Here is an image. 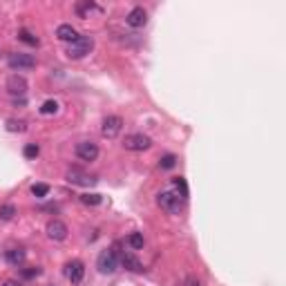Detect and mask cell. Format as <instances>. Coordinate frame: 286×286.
<instances>
[{"label":"cell","instance_id":"1","mask_svg":"<svg viewBox=\"0 0 286 286\" xmlns=\"http://www.w3.org/2000/svg\"><path fill=\"white\" fill-rule=\"evenodd\" d=\"M94 49V38L87 36V34H83V36H79L74 42H69V47H67V56L69 59H85L87 54Z\"/></svg>","mask_w":286,"mask_h":286},{"label":"cell","instance_id":"2","mask_svg":"<svg viewBox=\"0 0 286 286\" xmlns=\"http://www.w3.org/2000/svg\"><path fill=\"white\" fill-rule=\"evenodd\" d=\"M157 204H159V206L163 208L168 215H177V212L184 208V199L177 195V190H163V192H159V197H157Z\"/></svg>","mask_w":286,"mask_h":286},{"label":"cell","instance_id":"3","mask_svg":"<svg viewBox=\"0 0 286 286\" xmlns=\"http://www.w3.org/2000/svg\"><path fill=\"white\" fill-rule=\"evenodd\" d=\"M96 268L105 273V275H112L114 270L119 268V253L114 248H107L99 255V260H96Z\"/></svg>","mask_w":286,"mask_h":286},{"label":"cell","instance_id":"4","mask_svg":"<svg viewBox=\"0 0 286 286\" xmlns=\"http://www.w3.org/2000/svg\"><path fill=\"white\" fill-rule=\"evenodd\" d=\"M150 145H152V139H150L148 134H130V137H125V141H123V148L130 150V152H143V150H148Z\"/></svg>","mask_w":286,"mask_h":286},{"label":"cell","instance_id":"5","mask_svg":"<svg viewBox=\"0 0 286 286\" xmlns=\"http://www.w3.org/2000/svg\"><path fill=\"white\" fill-rule=\"evenodd\" d=\"M7 63H9L11 69H32L36 67V59H34L32 54H22V52H14L9 54V59H7Z\"/></svg>","mask_w":286,"mask_h":286},{"label":"cell","instance_id":"6","mask_svg":"<svg viewBox=\"0 0 286 286\" xmlns=\"http://www.w3.org/2000/svg\"><path fill=\"white\" fill-rule=\"evenodd\" d=\"M65 275H67V280L72 282V284H81V282H83V275H85L83 262H79V260L67 262V264H65Z\"/></svg>","mask_w":286,"mask_h":286},{"label":"cell","instance_id":"7","mask_svg":"<svg viewBox=\"0 0 286 286\" xmlns=\"http://www.w3.org/2000/svg\"><path fill=\"white\" fill-rule=\"evenodd\" d=\"M76 157H79L81 161H96V157H99V145L92 141H83L76 145Z\"/></svg>","mask_w":286,"mask_h":286},{"label":"cell","instance_id":"8","mask_svg":"<svg viewBox=\"0 0 286 286\" xmlns=\"http://www.w3.org/2000/svg\"><path fill=\"white\" fill-rule=\"evenodd\" d=\"M45 233H47L49 239H54V242H63V239H67V226H65L63 222H59V219H52V222L47 224V228H45Z\"/></svg>","mask_w":286,"mask_h":286},{"label":"cell","instance_id":"9","mask_svg":"<svg viewBox=\"0 0 286 286\" xmlns=\"http://www.w3.org/2000/svg\"><path fill=\"white\" fill-rule=\"evenodd\" d=\"M7 92H9L11 96H25V92H27V81H25V76L11 74L9 79H7Z\"/></svg>","mask_w":286,"mask_h":286},{"label":"cell","instance_id":"10","mask_svg":"<svg viewBox=\"0 0 286 286\" xmlns=\"http://www.w3.org/2000/svg\"><path fill=\"white\" fill-rule=\"evenodd\" d=\"M121 127H123L121 117H107L105 121H103L101 134H103L105 139H114V137H119V132H121Z\"/></svg>","mask_w":286,"mask_h":286},{"label":"cell","instance_id":"11","mask_svg":"<svg viewBox=\"0 0 286 286\" xmlns=\"http://www.w3.org/2000/svg\"><path fill=\"white\" fill-rule=\"evenodd\" d=\"M67 181L74 185H94L96 179L92 175H87V172H83V170L79 168H69L67 170Z\"/></svg>","mask_w":286,"mask_h":286},{"label":"cell","instance_id":"12","mask_svg":"<svg viewBox=\"0 0 286 286\" xmlns=\"http://www.w3.org/2000/svg\"><path fill=\"white\" fill-rule=\"evenodd\" d=\"M125 22L130 27H134V29H139V27H143L145 22H148V11L143 9V7H134V9L127 14Z\"/></svg>","mask_w":286,"mask_h":286},{"label":"cell","instance_id":"13","mask_svg":"<svg viewBox=\"0 0 286 286\" xmlns=\"http://www.w3.org/2000/svg\"><path fill=\"white\" fill-rule=\"evenodd\" d=\"M121 264H123V268L132 270V273H143V264L134 257L132 253H123L121 255Z\"/></svg>","mask_w":286,"mask_h":286},{"label":"cell","instance_id":"14","mask_svg":"<svg viewBox=\"0 0 286 286\" xmlns=\"http://www.w3.org/2000/svg\"><path fill=\"white\" fill-rule=\"evenodd\" d=\"M94 11H101V7L96 5V2H92V0H83V2L76 5V14L81 18H90V14H94Z\"/></svg>","mask_w":286,"mask_h":286},{"label":"cell","instance_id":"15","mask_svg":"<svg viewBox=\"0 0 286 286\" xmlns=\"http://www.w3.org/2000/svg\"><path fill=\"white\" fill-rule=\"evenodd\" d=\"M56 36H59V41L74 42L76 38H79V34H76V29L72 25H59V29H56Z\"/></svg>","mask_w":286,"mask_h":286},{"label":"cell","instance_id":"16","mask_svg":"<svg viewBox=\"0 0 286 286\" xmlns=\"http://www.w3.org/2000/svg\"><path fill=\"white\" fill-rule=\"evenodd\" d=\"M25 257H27V253L22 248H9L5 253L7 264H11V266H20L22 262H25Z\"/></svg>","mask_w":286,"mask_h":286},{"label":"cell","instance_id":"17","mask_svg":"<svg viewBox=\"0 0 286 286\" xmlns=\"http://www.w3.org/2000/svg\"><path fill=\"white\" fill-rule=\"evenodd\" d=\"M7 132H25L27 130V123L25 121H16V119H9V121L5 123Z\"/></svg>","mask_w":286,"mask_h":286},{"label":"cell","instance_id":"18","mask_svg":"<svg viewBox=\"0 0 286 286\" xmlns=\"http://www.w3.org/2000/svg\"><path fill=\"white\" fill-rule=\"evenodd\" d=\"M14 215H16V206H14V204H5V206H0V219H2V222L14 219Z\"/></svg>","mask_w":286,"mask_h":286},{"label":"cell","instance_id":"19","mask_svg":"<svg viewBox=\"0 0 286 286\" xmlns=\"http://www.w3.org/2000/svg\"><path fill=\"white\" fill-rule=\"evenodd\" d=\"M18 41L27 42V45H32V47H38V38L34 36L32 32H27V29H20V32H18Z\"/></svg>","mask_w":286,"mask_h":286},{"label":"cell","instance_id":"20","mask_svg":"<svg viewBox=\"0 0 286 286\" xmlns=\"http://www.w3.org/2000/svg\"><path fill=\"white\" fill-rule=\"evenodd\" d=\"M175 188H177V195L181 197V199H188V184H185V179L184 177H177L175 179Z\"/></svg>","mask_w":286,"mask_h":286},{"label":"cell","instance_id":"21","mask_svg":"<svg viewBox=\"0 0 286 286\" xmlns=\"http://www.w3.org/2000/svg\"><path fill=\"white\" fill-rule=\"evenodd\" d=\"M81 202H83L85 206H99L103 199H101V195H96V192H87V195H81Z\"/></svg>","mask_w":286,"mask_h":286},{"label":"cell","instance_id":"22","mask_svg":"<svg viewBox=\"0 0 286 286\" xmlns=\"http://www.w3.org/2000/svg\"><path fill=\"white\" fill-rule=\"evenodd\" d=\"M127 244L132 246L134 250H141L145 242H143V235H141V233H132V235H130V237H127Z\"/></svg>","mask_w":286,"mask_h":286},{"label":"cell","instance_id":"23","mask_svg":"<svg viewBox=\"0 0 286 286\" xmlns=\"http://www.w3.org/2000/svg\"><path fill=\"white\" fill-rule=\"evenodd\" d=\"M32 195L38 197V199L47 197V195H49V185H47V184H34V185H32Z\"/></svg>","mask_w":286,"mask_h":286},{"label":"cell","instance_id":"24","mask_svg":"<svg viewBox=\"0 0 286 286\" xmlns=\"http://www.w3.org/2000/svg\"><path fill=\"white\" fill-rule=\"evenodd\" d=\"M22 154H25V159H36L38 154H41V148H38L36 143H27L25 150H22Z\"/></svg>","mask_w":286,"mask_h":286},{"label":"cell","instance_id":"25","mask_svg":"<svg viewBox=\"0 0 286 286\" xmlns=\"http://www.w3.org/2000/svg\"><path fill=\"white\" fill-rule=\"evenodd\" d=\"M159 165H161V168H163V170L175 168V165H177V157H175V154H165V157H161Z\"/></svg>","mask_w":286,"mask_h":286},{"label":"cell","instance_id":"26","mask_svg":"<svg viewBox=\"0 0 286 286\" xmlns=\"http://www.w3.org/2000/svg\"><path fill=\"white\" fill-rule=\"evenodd\" d=\"M59 112V103L56 101H45L41 105V114H56Z\"/></svg>","mask_w":286,"mask_h":286},{"label":"cell","instance_id":"27","mask_svg":"<svg viewBox=\"0 0 286 286\" xmlns=\"http://www.w3.org/2000/svg\"><path fill=\"white\" fill-rule=\"evenodd\" d=\"M36 275H41V268H27V270H22V277H27V280H32V277H36Z\"/></svg>","mask_w":286,"mask_h":286},{"label":"cell","instance_id":"28","mask_svg":"<svg viewBox=\"0 0 286 286\" xmlns=\"http://www.w3.org/2000/svg\"><path fill=\"white\" fill-rule=\"evenodd\" d=\"M2 286H22V284L16 280H7V282H2Z\"/></svg>","mask_w":286,"mask_h":286}]
</instances>
